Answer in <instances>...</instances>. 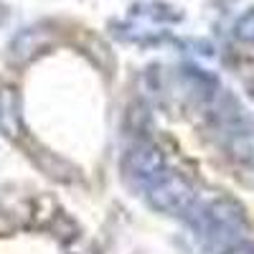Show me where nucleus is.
<instances>
[{
    "label": "nucleus",
    "instance_id": "obj_1",
    "mask_svg": "<svg viewBox=\"0 0 254 254\" xmlns=\"http://www.w3.org/2000/svg\"><path fill=\"white\" fill-rule=\"evenodd\" d=\"M193 226L208 247L226 249L229 244L239 242L249 231V219L239 201L221 196V198L208 201L206 206H201L196 211Z\"/></svg>",
    "mask_w": 254,
    "mask_h": 254
},
{
    "label": "nucleus",
    "instance_id": "obj_2",
    "mask_svg": "<svg viewBox=\"0 0 254 254\" xmlns=\"http://www.w3.org/2000/svg\"><path fill=\"white\" fill-rule=\"evenodd\" d=\"M224 147L234 163L254 171V120L242 112L229 115L224 122Z\"/></svg>",
    "mask_w": 254,
    "mask_h": 254
},
{
    "label": "nucleus",
    "instance_id": "obj_3",
    "mask_svg": "<svg viewBox=\"0 0 254 254\" xmlns=\"http://www.w3.org/2000/svg\"><path fill=\"white\" fill-rule=\"evenodd\" d=\"M196 193L181 176H160L150 186V203L163 214H188L193 208Z\"/></svg>",
    "mask_w": 254,
    "mask_h": 254
},
{
    "label": "nucleus",
    "instance_id": "obj_4",
    "mask_svg": "<svg viewBox=\"0 0 254 254\" xmlns=\"http://www.w3.org/2000/svg\"><path fill=\"white\" fill-rule=\"evenodd\" d=\"M165 171V160L160 155L158 147L153 145H140L135 150H130L127 155V176L130 178H140L145 183H155Z\"/></svg>",
    "mask_w": 254,
    "mask_h": 254
},
{
    "label": "nucleus",
    "instance_id": "obj_5",
    "mask_svg": "<svg viewBox=\"0 0 254 254\" xmlns=\"http://www.w3.org/2000/svg\"><path fill=\"white\" fill-rule=\"evenodd\" d=\"M234 36L242 44H252L254 46V10H247L234 26Z\"/></svg>",
    "mask_w": 254,
    "mask_h": 254
},
{
    "label": "nucleus",
    "instance_id": "obj_6",
    "mask_svg": "<svg viewBox=\"0 0 254 254\" xmlns=\"http://www.w3.org/2000/svg\"><path fill=\"white\" fill-rule=\"evenodd\" d=\"M224 254H254V242L239 239V242H234V244H229V247L224 249Z\"/></svg>",
    "mask_w": 254,
    "mask_h": 254
}]
</instances>
